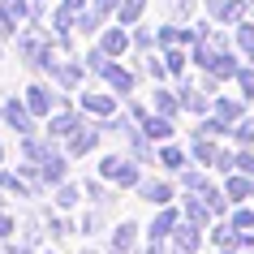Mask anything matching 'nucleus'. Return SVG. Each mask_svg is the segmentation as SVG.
Here are the masks:
<instances>
[]
</instances>
